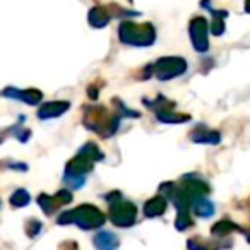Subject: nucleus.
Listing matches in <instances>:
<instances>
[{"label": "nucleus", "mask_w": 250, "mask_h": 250, "mask_svg": "<svg viewBox=\"0 0 250 250\" xmlns=\"http://www.w3.org/2000/svg\"><path fill=\"white\" fill-rule=\"evenodd\" d=\"M219 247H223L221 243L208 242V240L201 238V236H195L187 242L188 250H219Z\"/></svg>", "instance_id": "20e7f679"}, {"label": "nucleus", "mask_w": 250, "mask_h": 250, "mask_svg": "<svg viewBox=\"0 0 250 250\" xmlns=\"http://www.w3.org/2000/svg\"><path fill=\"white\" fill-rule=\"evenodd\" d=\"M60 225H70V223H76L79 225V228L83 229H94L100 228L104 223V216L101 214L100 209L93 208V206H81L76 211L65 212L59 218Z\"/></svg>", "instance_id": "f257e3e1"}, {"label": "nucleus", "mask_w": 250, "mask_h": 250, "mask_svg": "<svg viewBox=\"0 0 250 250\" xmlns=\"http://www.w3.org/2000/svg\"><path fill=\"white\" fill-rule=\"evenodd\" d=\"M28 235L31 236V238H35L36 235H38L40 231H42V225H40L38 221H31V223H28Z\"/></svg>", "instance_id": "9d476101"}, {"label": "nucleus", "mask_w": 250, "mask_h": 250, "mask_svg": "<svg viewBox=\"0 0 250 250\" xmlns=\"http://www.w3.org/2000/svg\"><path fill=\"white\" fill-rule=\"evenodd\" d=\"M59 250H79V247H77L76 242H63L59 247Z\"/></svg>", "instance_id": "9b49d317"}, {"label": "nucleus", "mask_w": 250, "mask_h": 250, "mask_svg": "<svg viewBox=\"0 0 250 250\" xmlns=\"http://www.w3.org/2000/svg\"><path fill=\"white\" fill-rule=\"evenodd\" d=\"M190 225H192L190 218H188V216L185 214L184 211H182V214L178 216V219H177V229H180V231H184V229H187Z\"/></svg>", "instance_id": "1a4fd4ad"}, {"label": "nucleus", "mask_w": 250, "mask_h": 250, "mask_svg": "<svg viewBox=\"0 0 250 250\" xmlns=\"http://www.w3.org/2000/svg\"><path fill=\"white\" fill-rule=\"evenodd\" d=\"M247 240H249V242H250V231H249V235H247Z\"/></svg>", "instance_id": "f8f14e48"}, {"label": "nucleus", "mask_w": 250, "mask_h": 250, "mask_svg": "<svg viewBox=\"0 0 250 250\" xmlns=\"http://www.w3.org/2000/svg\"><path fill=\"white\" fill-rule=\"evenodd\" d=\"M240 231V228L236 225H233V223H228V221H219V223H216L214 226H212V229H211V233L212 235H216V236H219V238H223V236H226L228 233H231V231Z\"/></svg>", "instance_id": "39448f33"}, {"label": "nucleus", "mask_w": 250, "mask_h": 250, "mask_svg": "<svg viewBox=\"0 0 250 250\" xmlns=\"http://www.w3.org/2000/svg\"><path fill=\"white\" fill-rule=\"evenodd\" d=\"M29 202V197L26 192H18V194H14V197H12V204L18 206V208H22V206H26Z\"/></svg>", "instance_id": "6e6552de"}, {"label": "nucleus", "mask_w": 250, "mask_h": 250, "mask_svg": "<svg viewBox=\"0 0 250 250\" xmlns=\"http://www.w3.org/2000/svg\"><path fill=\"white\" fill-rule=\"evenodd\" d=\"M110 219L115 223L117 226H132L136 221V208L129 202H122L118 206H113L110 212Z\"/></svg>", "instance_id": "f03ea898"}, {"label": "nucleus", "mask_w": 250, "mask_h": 250, "mask_svg": "<svg viewBox=\"0 0 250 250\" xmlns=\"http://www.w3.org/2000/svg\"><path fill=\"white\" fill-rule=\"evenodd\" d=\"M165 201L163 199H154V201H149L146 204V208H144V211H146V216H149V218H156V216H161L165 211Z\"/></svg>", "instance_id": "423d86ee"}, {"label": "nucleus", "mask_w": 250, "mask_h": 250, "mask_svg": "<svg viewBox=\"0 0 250 250\" xmlns=\"http://www.w3.org/2000/svg\"><path fill=\"white\" fill-rule=\"evenodd\" d=\"M195 212L199 216H202V218H208V216L212 214V206L208 201H202L199 204H195Z\"/></svg>", "instance_id": "0eeeda50"}, {"label": "nucleus", "mask_w": 250, "mask_h": 250, "mask_svg": "<svg viewBox=\"0 0 250 250\" xmlns=\"http://www.w3.org/2000/svg\"><path fill=\"white\" fill-rule=\"evenodd\" d=\"M93 243L96 247V250H118V247H120L118 236L113 235L111 231L96 233V236L93 238Z\"/></svg>", "instance_id": "7ed1b4c3"}]
</instances>
